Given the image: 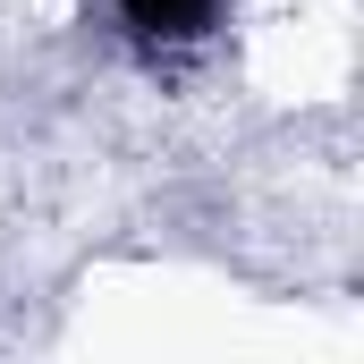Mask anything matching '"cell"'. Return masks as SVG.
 <instances>
[{
	"label": "cell",
	"mask_w": 364,
	"mask_h": 364,
	"mask_svg": "<svg viewBox=\"0 0 364 364\" xmlns=\"http://www.w3.org/2000/svg\"><path fill=\"white\" fill-rule=\"evenodd\" d=\"M110 9H119V26H127L144 51H195V43H212L220 17H229V0H110Z\"/></svg>",
	"instance_id": "1"
}]
</instances>
